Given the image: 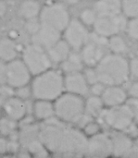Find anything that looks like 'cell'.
<instances>
[{
	"mask_svg": "<svg viewBox=\"0 0 138 158\" xmlns=\"http://www.w3.org/2000/svg\"><path fill=\"white\" fill-rule=\"evenodd\" d=\"M38 139L49 154L65 157H82L85 156L87 136L76 128L63 122L56 117L41 122Z\"/></svg>",
	"mask_w": 138,
	"mask_h": 158,
	"instance_id": "6da1fadb",
	"label": "cell"
},
{
	"mask_svg": "<svg viewBox=\"0 0 138 158\" xmlns=\"http://www.w3.org/2000/svg\"><path fill=\"white\" fill-rule=\"evenodd\" d=\"M95 69L98 81L106 86L122 85L130 77L129 62L120 54H106Z\"/></svg>",
	"mask_w": 138,
	"mask_h": 158,
	"instance_id": "7a4b0ae2",
	"label": "cell"
},
{
	"mask_svg": "<svg viewBox=\"0 0 138 158\" xmlns=\"http://www.w3.org/2000/svg\"><path fill=\"white\" fill-rule=\"evenodd\" d=\"M30 86L33 98L54 102L65 92L64 76L61 71L50 68L32 76Z\"/></svg>",
	"mask_w": 138,
	"mask_h": 158,
	"instance_id": "3957f363",
	"label": "cell"
},
{
	"mask_svg": "<svg viewBox=\"0 0 138 158\" xmlns=\"http://www.w3.org/2000/svg\"><path fill=\"white\" fill-rule=\"evenodd\" d=\"M54 110L59 120L77 124L84 115V101L83 96L64 92L54 101Z\"/></svg>",
	"mask_w": 138,
	"mask_h": 158,
	"instance_id": "277c9868",
	"label": "cell"
},
{
	"mask_svg": "<svg viewBox=\"0 0 138 158\" xmlns=\"http://www.w3.org/2000/svg\"><path fill=\"white\" fill-rule=\"evenodd\" d=\"M38 19L41 25L62 32L71 20V16L63 4L50 2L41 7Z\"/></svg>",
	"mask_w": 138,
	"mask_h": 158,
	"instance_id": "5b68a950",
	"label": "cell"
},
{
	"mask_svg": "<svg viewBox=\"0 0 138 158\" xmlns=\"http://www.w3.org/2000/svg\"><path fill=\"white\" fill-rule=\"evenodd\" d=\"M100 117H102L105 123L114 131L123 132L130 131L134 126V114L125 103L104 109Z\"/></svg>",
	"mask_w": 138,
	"mask_h": 158,
	"instance_id": "8992f818",
	"label": "cell"
},
{
	"mask_svg": "<svg viewBox=\"0 0 138 158\" xmlns=\"http://www.w3.org/2000/svg\"><path fill=\"white\" fill-rule=\"evenodd\" d=\"M21 60L24 62L32 76L45 71L52 68L53 65L46 50L34 43L24 47L21 55Z\"/></svg>",
	"mask_w": 138,
	"mask_h": 158,
	"instance_id": "52a82bcc",
	"label": "cell"
},
{
	"mask_svg": "<svg viewBox=\"0 0 138 158\" xmlns=\"http://www.w3.org/2000/svg\"><path fill=\"white\" fill-rule=\"evenodd\" d=\"M107 46L108 40L106 37L99 36L97 33L89 35L87 42L81 49V56L84 64L89 68H95L106 55Z\"/></svg>",
	"mask_w": 138,
	"mask_h": 158,
	"instance_id": "ba28073f",
	"label": "cell"
},
{
	"mask_svg": "<svg viewBox=\"0 0 138 158\" xmlns=\"http://www.w3.org/2000/svg\"><path fill=\"white\" fill-rule=\"evenodd\" d=\"M93 26L95 33L110 38L112 35L118 34L125 28L126 20L122 13L116 15H97Z\"/></svg>",
	"mask_w": 138,
	"mask_h": 158,
	"instance_id": "9c48e42d",
	"label": "cell"
},
{
	"mask_svg": "<svg viewBox=\"0 0 138 158\" xmlns=\"http://www.w3.org/2000/svg\"><path fill=\"white\" fill-rule=\"evenodd\" d=\"M32 75L21 59L15 58L6 63V84L13 89L28 85L32 81Z\"/></svg>",
	"mask_w": 138,
	"mask_h": 158,
	"instance_id": "30bf717a",
	"label": "cell"
},
{
	"mask_svg": "<svg viewBox=\"0 0 138 158\" xmlns=\"http://www.w3.org/2000/svg\"><path fill=\"white\" fill-rule=\"evenodd\" d=\"M64 31V40L71 49L79 51L87 42L89 33L85 25L80 19H71Z\"/></svg>",
	"mask_w": 138,
	"mask_h": 158,
	"instance_id": "8fae6325",
	"label": "cell"
},
{
	"mask_svg": "<svg viewBox=\"0 0 138 158\" xmlns=\"http://www.w3.org/2000/svg\"><path fill=\"white\" fill-rule=\"evenodd\" d=\"M112 156V142L110 136L99 132L88 138L85 156L106 158Z\"/></svg>",
	"mask_w": 138,
	"mask_h": 158,
	"instance_id": "7c38bea8",
	"label": "cell"
},
{
	"mask_svg": "<svg viewBox=\"0 0 138 158\" xmlns=\"http://www.w3.org/2000/svg\"><path fill=\"white\" fill-rule=\"evenodd\" d=\"M64 88L65 92L80 96H84L89 92V84L82 71L67 73L64 77Z\"/></svg>",
	"mask_w": 138,
	"mask_h": 158,
	"instance_id": "4fadbf2b",
	"label": "cell"
},
{
	"mask_svg": "<svg viewBox=\"0 0 138 158\" xmlns=\"http://www.w3.org/2000/svg\"><path fill=\"white\" fill-rule=\"evenodd\" d=\"M2 108L6 117L13 119L17 122L22 120L27 114V106L25 101L12 95L3 102Z\"/></svg>",
	"mask_w": 138,
	"mask_h": 158,
	"instance_id": "5bb4252c",
	"label": "cell"
},
{
	"mask_svg": "<svg viewBox=\"0 0 138 158\" xmlns=\"http://www.w3.org/2000/svg\"><path fill=\"white\" fill-rule=\"evenodd\" d=\"M59 39H61L60 31L43 25H41L39 30L32 35V43L42 46L45 50L50 48Z\"/></svg>",
	"mask_w": 138,
	"mask_h": 158,
	"instance_id": "9a60e30c",
	"label": "cell"
},
{
	"mask_svg": "<svg viewBox=\"0 0 138 158\" xmlns=\"http://www.w3.org/2000/svg\"><path fill=\"white\" fill-rule=\"evenodd\" d=\"M100 97L105 106L111 107L124 104L127 99V94L120 85H112L106 86Z\"/></svg>",
	"mask_w": 138,
	"mask_h": 158,
	"instance_id": "2e32d148",
	"label": "cell"
},
{
	"mask_svg": "<svg viewBox=\"0 0 138 158\" xmlns=\"http://www.w3.org/2000/svg\"><path fill=\"white\" fill-rule=\"evenodd\" d=\"M110 139L112 142V156L117 157H123L133 145L132 139L123 131H114L110 134Z\"/></svg>",
	"mask_w": 138,
	"mask_h": 158,
	"instance_id": "e0dca14e",
	"label": "cell"
},
{
	"mask_svg": "<svg viewBox=\"0 0 138 158\" xmlns=\"http://www.w3.org/2000/svg\"><path fill=\"white\" fill-rule=\"evenodd\" d=\"M32 113L34 118L39 122H43L54 118V102L48 100L35 99L32 106Z\"/></svg>",
	"mask_w": 138,
	"mask_h": 158,
	"instance_id": "ac0fdd59",
	"label": "cell"
},
{
	"mask_svg": "<svg viewBox=\"0 0 138 158\" xmlns=\"http://www.w3.org/2000/svg\"><path fill=\"white\" fill-rule=\"evenodd\" d=\"M71 46L64 39H59L55 44L46 50L52 63L61 64L70 55Z\"/></svg>",
	"mask_w": 138,
	"mask_h": 158,
	"instance_id": "d6986e66",
	"label": "cell"
},
{
	"mask_svg": "<svg viewBox=\"0 0 138 158\" xmlns=\"http://www.w3.org/2000/svg\"><path fill=\"white\" fill-rule=\"evenodd\" d=\"M97 15H116L122 13V0H97L94 5Z\"/></svg>",
	"mask_w": 138,
	"mask_h": 158,
	"instance_id": "ffe728a7",
	"label": "cell"
},
{
	"mask_svg": "<svg viewBox=\"0 0 138 158\" xmlns=\"http://www.w3.org/2000/svg\"><path fill=\"white\" fill-rule=\"evenodd\" d=\"M18 45L15 41L9 37L0 39V60L7 63L18 58Z\"/></svg>",
	"mask_w": 138,
	"mask_h": 158,
	"instance_id": "44dd1931",
	"label": "cell"
},
{
	"mask_svg": "<svg viewBox=\"0 0 138 158\" xmlns=\"http://www.w3.org/2000/svg\"><path fill=\"white\" fill-rule=\"evenodd\" d=\"M84 65L81 55L75 52L70 53L68 57L60 64L62 71L66 74L82 71L84 69Z\"/></svg>",
	"mask_w": 138,
	"mask_h": 158,
	"instance_id": "7402d4cb",
	"label": "cell"
},
{
	"mask_svg": "<svg viewBox=\"0 0 138 158\" xmlns=\"http://www.w3.org/2000/svg\"><path fill=\"white\" fill-rule=\"evenodd\" d=\"M104 106L100 96L92 95L84 102V113L93 118H99L104 110Z\"/></svg>",
	"mask_w": 138,
	"mask_h": 158,
	"instance_id": "603a6c76",
	"label": "cell"
},
{
	"mask_svg": "<svg viewBox=\"0 0 138 158\" xmlns=\"http://www.w3.org/2000/svg\"><path fill=\"white\" fill-rule=\"evenodd\" d=\"M41 6L37 0H24L19 6V14L25 20L38 18Z\"/></svg>",
	"mask_w": 138,
	"mask_h": 158,
	"instance_id": "cb8c5ba5",
	"label": "cell"
},
{
	"mask_svg": "<svg viewBox=\"0 0 138 158\" xmlns=\"http://www.w3.org/2000/svg\"><path fill=\"white\" fill-rule=\"evenodd\" d=\"M17 121L7 117L0 118V135L3 137H11L17 132Z\"/></svg>",
	"mask_w": 138,
	"mask_h": 158,
	"instance_id": "d4e9b609",
	"label": "cell"
},
{
	"mask_svg": "<svg viewBox=\"0 0 138 158\" xmlns=\"http://www.w3.org/2000/svg\"><path fill=\"white\" fill-rule=\"evenodd\" d=\"M108 46L110 51L114 54H123L127 49V44L125 41L119 35L115 34L110 37L108 40Z\"/></svg>",
	"mask_w": 138,
	"mask_h": 158,
	"instance_id": "484cf974",
	"label": "cell"
},
{
	"mask_svg": "<svg viewBox=\"0 0 138 158\" xmlns=\"http://www.w3.org/2000/svg\"><path fill=\"white\" fill-rule=\"evenodd\" d=\"M28 152L34 157H46L49 155V152L39 139L33 140L29 143Z\"/></svg>",
	"mask_w": 138,
	"mask_h": 158,
	"instance_id": "4316f807",
	"label": "cell"
},
{
	"mask_svg": "<svg viewBox=\"0 0 138 158\" xmlns=\"http://www.w3.org/2000/svg\"><path fill=\"white\" fill-rule=\"evenodd\" d=\"M122 12L127 18L138 17V0H122Z\"/></svg>",
	"mask_w": 138,
	"mask_h": 158,
	"instance_id": "83f0119b",
	"label": "cell"
},
{
	"mask_svg": "<svg viewBox=\"0 0 138 158\" xmlns=\"http://www.w3.org/2000/svg\"><path fill=\"white\" fill-rule=\"evenodd\" d=\"M97 14L96 13V11L94 9L91 8H85L84 9L81 14H80V20L87 26H91L95 23L96 19H97Z\"/></svg>",
	"mask_w": 138,
	"mask_h": 158,
	"instance_id": "f1b7e54d",
	"label": "cell"
},
{
	"mask_svg": "<svg viewBox=\"0 0 138 158\" xmlns=\"http://www.w3.org/2000/svg\"><path fill=\"white\" fill-rule=\"evenodd\" d=\"M126 26L129 37L135 41H138V17L132 18L126 24Z\"/></svg>",
	"mask_w": 138,
	"mask_h": 158,
	"instance_id": "f546056e",
	"label": "cell"
},
{
	"mask_svg": "<svg viewBox=\"0 0 138 158\" xmlns=\"http://www.w3.org/2000/svg\"><path fill=\"white\" fill-rule=\"evenodd\" d=\"M83 132L89 138L100 132V126L98 123L90 120L83 127Z\"/></svg>",
	"mask_w": 138,
	"mask_h": 158,
	"instance_id": "4dcf8cb0",
	"label": "cell"
},
{
	"mask_svg": "<svg viewBox=\"0 0 138 158\" xmlns=\"http://www.w3.org/2000/svg\"><path fill=\"white\" fill-rule=\"evenodd\" d=\"M14 95H16L17 97H19L24 101L30 99L32 97V90H31L30 84L14 89Z\"/></svg>",
	"mask_w": 138,
	"mask_h": 158,
	"instance_id": "1f68e13d",
	"label": "cell"
},
{
	"mask_svg": "<svg viewBox=\"0 0 138 158\" xmlns=\"http://www.w3.org/2000/svg\"><path fill=\"white\" fill-rule=\"evenodd\" d=\"M84 78H85V80L89 85H92V84L98 81L97 75L95 68H89L88 67V69L84 72Z\"/></svg>",
	"mask_w": 138,
	"mask_h": 158,
	"instance_id": "d6a6232c",
	"label": "cell"
},
{
	"mask_svg": "<svg viewBox=\"0 0 138 158\" xmlns=\"http://www.w3.org/2000/svg\"><path fill=\"white\" fill-rule=\"evenodd\" d=\"M27 24H26V30L29 33H31L32 35L34 34L40 28L41 24L39 22L38 18L36 19H27Z\"/></svg>",
	"mask_w": 138,
	"mask_h": 158,
	"instance_id": "836d02e7",
	"label": "cell"
},
{
	"mask_svg": "<svg viewBox=\"0 0 138 158\" xmlns=\"http://www.w3.org/2000/svg\"><path fill=\"white\" fill-rule=\"evenodd\" d=\"M125 104L131 108L135 120H136V123H138V98L135 97H130L129 99H126Z\"/></svg>",
	"mask_w": 138,
	"mask_h": 158,
	"instance_id": "e575fe53",
	"label": "cell"
},
{
	"mask_svg": "<svg viewBox=\"0 0 138 158\" xmlns=\"http://www.w3.org/2000/svg\"><path fill=\"white\" fill-rule=\"evenodd\" d=\"M105 88H106V85H104L100 81H97V82H96V83L91 85V87L89 88V91L92 93L93 95L101 96V94H103Z\"/></svg>",
	"mask_w": 138,
	"mask_h": 158,
	"instance_id": "d590c367",
	"label": "cell"
},
{
	"mask_svg": "<svg viewBox=\"0 0 138 158\" xmlns=\"http://www.w3.org/2000/svg\"><path fill=\"white\" fill-rule=\"evenodd\" d=\"M129 73L133 79L138 80V58H133L129 62Z\"/></svg>",
	"mask_w": 138,
	"mask_h": 158,
	"instance_id": "8d00e7d4",
	"label": "cell"
},
{
	"mask_svg": "<svg viewBox=\"0 0 138 158\" xmlns=\"http://www.w3.org/2000/svg\"><path fill=\"white\" fill-rule=\"evenodd\" d=\"M123 157L128 158H138V144H134L128 150V152L124 155Z\"/></svg>",
	"mask_w": 138,
	"mask_h": 158,
	"instance_id": "74e56055",
	"label": "cell"
},
{
	"mask_svg": "<svg viewBox=\"0 0 138 158\" xmlns=\"http://www.w3.org/2000/svg\"><path fill=\"white\" fill-rule=\"evenodd\" d=\"M6 63L0 60V85L6 84Z\"/></svg>",
	"mask_w": 138,
	"mask_h": 158,
	"instance_id": "f35d334b",
	"label": "cell"
},
{
	"mask_svg": "<svg viewBox=\"0 0 138 158\" xmlns=\"http://www.w3.org/2000/svg\"><path fill=\"white\" fill-rule=\"evenodd\" d=\"M128 94L130 95V97H135V98H138V81L134 82L129 90H128Z\"/></svg>",
	"mask_w": 138,
	"mask_h": 158,
	"instance_id": "ab89813d",
	"label": "cell"
},
{
	"mask_svg": "<svg viewBox=\"0 0 138 158\" xmlns=\"http://www.w3.org/2000/svg\"><path fill=\"white\" fill-rule=\"evenodd\" d=\"M7 143L8 142L4 137H0V154H3L7 151Z\"/></svg>",
	"mask_w": 138,
	"mask_h": 158,
	"instance_id": "60d3db41",
	"label": "cell"
},
{
	"mask_svg": "<svg viewBox=\"0 0 138 158\" xmlns=\"http://www.w3.org/2000/svg\"><path fill=\"white\" fill-rule=\"evenodd\" d=\"M7 10V5L5 1L0 0V17H3Z\"/></svg>",
	"mask_w": 138,
	"mask_h": 158,
	"instance_id": "b9f144b4",
	"label": "cell"
},
{
	"mask_svg": "<svg viewBox=\"0 0 138 158\" xmlns=\"http://www.w3.org/2000/svg\"><path fill=\"white\" fill-rule=\"evenodd\" d=\"M67 4H69V5H75V4H77L80 0H64Z\"/></svg>",
	"mask_w": 138,
	"mask_h": 158,
	"instance_id": "7bdbcfd3",
	"label": "cell"
},
{
	"mask_svg": "<svg viewBox=\"0 0 138 158\" xmlns=\"http://www.w3.org/2000/svg\"><path fill=\"white\" fill-rule=\"evenodd\" d=\"M48 1H49V2H55L56 0H48Z\"/></svg>",
	"mask_w": 138,
	"mask_h": 158,
	"instance_id": "ee69618b",
	"label": "cell"
},
{
	"mask_svg": "<svg viewBox=\"0 0 138 158\" xmlns=\"http://www.w3.org/2000/svg\"><path fill=\"white\" fill-rule=\"evenodd\" d=\"M0 118H1V111H0Z\"/></svg>",
	"mask_w": 138,
	"mask_h": 158,
	"instance_id": "f6af8a7d",
	"label": "cell"
},
{
	"mask_svg": "<svg viewBox=\"0 0 138 158\" xmlns=\"http://www.w3.org/2000/svg\"><path fill=\"white\" fill-rule=\"evenodd\" d=\"M137 126H138V123H137Z\"/></svg>",
	"mask_w": 138,
	"mask_h": 158,
	"instance_id": "bcb514c9",
	"label": "cell"
}]
</instances>
